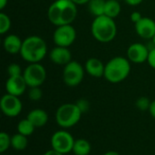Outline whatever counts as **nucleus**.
<instances>
[{
  "mask_svg": "<svg viewBox=\"0 0 155 155\" xmlns=\"http://www.w3.org/2000/svg\"><path fill=\"white\" fill-rule=\"evenodd\" d=\"M76 15L77 7L72 0H56L47 11L49 21L56 26L71 25Z\"/></svg>",
  "mask_w": 155,
  "mask_h": 155,
  "instance_id": "obj_1",
  "label": "nucleus"
},
{
  "mask_svg": "<svg viewBox=\"0 0 155 155\" xmlns=\"http://www.w3.org/2000/svg\"><path fill=\"white\" fill-rule=\"evenodd\" d=\"M47 46L43 38L36 35L28 36L23 41L20 54L22 58L30 63H39L45 56Z\"/></svg>",
  "mask_w": 155,
  "mask_h": 155,
  "instance_id": "obj_2",
  "label": "nucleus"
},
{
  "mask_svg": "<svg viewBox=\"0 0 155 155\" xmlns=\"http://www.w3.org/2000/svg\"><path fill=\"white\" fill-rule=\"evenodd\" d=\"M93 36L101 43H109L114 39L117 34V26L114 20L105 15L94 19L91 26Z\"/></svg>",
  "mask_w": 155,
  "mask_h": 155,
  "instance_id": "obj_3",
  "label": "nucleus"
},
{
  "mask_svg": "<svg viewBox=\"0 0 155 155\" xmlns=\"http://www.w3.org/2000/svg\"><path fill=\"white\" fill-rule=\"evenodd\" d=\"M131 72V65L129 59L122 56H116L112 58L104 68L105 79L113 84L123 82L127 78Z\"/></svg>",
  "mask_w": 155,
  "mask_h": 155,
  "instance_id": "obj_4",
  "label": "nucleus"
},
{
  "mask_svg": "<svg viewBox=\"0 0 155 155\" xmlns=\"http://www.w3.org/2000/svg\"><path fill=\"white\" fill-rule=\"evenodd\" d=\"M82 112L76 104H62L55 113V120L59 126L70 128L75 125L81 119Z\"/></svg>",
  "mask_w": 155,
  "mask_h": 155,
  "instance_id": "obj_5",
  "label": "nucleus"
},
{
  "mask_svg": "<svg viewBox=\"0 0 155 155\" xmlns=\"http://www.w3.org/2000/svg\"><path fill=\"white\" fill-rule=\"evenodd\" d=\"M23 76L29 87H38L44 84L46 78V71L39 63L30 64L24 71Z\"/></svg>",
  "mask_w": 155,
  "mask_h": 155,
  "instance_id": "obj_6",
  "label": "nucleus"
},
{
  "mask_svg": "<svg viewBox=\"0 0 155 155\" xmlns=\"http://www.w3.org/2000/svg\"><path fill=\"white\" fill-rule=\"evenodd\" d=\"M84 70L83 66L76 61H71L64 65L63 72V80L64 84L70 87H74L80 84L84 79Z\"/></svg>",
  "mask_w": 155,
  "mask_h": 155,
  "instance_id": "obj_7",
  "label": "nucleus"
},
{
  "mask_svg": "<svg viewBox=\"0 0 155 155\" xmlns=\"http://www.w3.org/2000/svg\"><path fill=\"white\" fill-rule=\"evenodd\" d=\"M74 144V139L66 131H57L51 138L52 149L59 152L62 154L69 153L73 152V147Z\"/></svg>",
  "mask_w": 155,
  "mask_h": 155,
  "instance_id": "obj_8",
  "label": "nucleus"
},
{
  "mask_svg": "<svg viewBox=\"0 0 155 155\" xmlns=\"http://www.w3.org/2000/svg\"><path fill=\"white\" fill-rule=\"evenodd\" d=\"M76 38V32L72 25H64L57 26L54 33V43L56 46L68 47Z\"/></svg>",
  "mask_w": 155,
  "mask_h": 155,
  "instance_id": "obj_9",
  "label": "nucleus"
},
{
  "mask_svg": "<svg viewBox=\"0 0 155 155\" xmlns=\"http://www.w3.org/2000/svg\"><path fill=\"white\" fill-rule=\"evenodd\" d=\"M0 107L5 115L8 117H15L20 114L23 106L18 96L6 94L1 98Z\"/></svg>",
  "mask_w": 155,
  "mask_h": 155,
  "instance_id": "obj_10",
  "label": "nucleus"
},
{
  "mask_svg": "<svg viewBox=\"0 0 155 155\" xmlns=\"http://www.w3.org/2000/svg\"><path fill=\"white\" fill-rule=\"evenodd\" d=\"M150 50L141 43L131 45L127 50V57L129 61L135 64H142L148 60Z\"/></svg>",
  "mask_w": 155,
  "mask_h": 155,
  "instance_id": "obj_11",
  "label": "nucleus"
},
{
  "mask_svg": "<svg viewBox=\"0 0 155 155\" xmlns=\"http://www.w3.org/2000/svg\"><path fill=\"white\" fill-rule=\"evenodd\" d=\"M26 87H27V84L23 74L15 75V76H9V78L7 79L5 83V90L7 94H10L15 96L22 95L25 93Z\"/></svg>",
  "mask_w": 155,
  "mask_h": 155,
  "instance_id": "obj_12",
  "label": "nucleus"
},
{
  "mask_svg": "<svg viewBox=\"0 0 155 155\" xmlns=\"http://www.w3.org/2000/svg\"><path fill=\"white\" fill-rule=\"evenodd\" d=\"M135 31L143 39H153L155 35L154 20L149 17H143L135 23Z\"/></svg>",
  "mask_w": 155,
  "mask_h": 155,
  "instance_id": "obj_13",
  "label": "nucleus"
},
{
  "mask_svg": "<svg viewBox=\"0 0 155 155\" xmlns=\"http://www.w3.org/2000/svg\"><path fill=\"white\" fill-rule=\"evenodd\" d=\"M50 59L54 64L59 65H66L72 61V54L68 47L56 46L52 49L50 53Z\"/></svg>",
  "mask_w": 155,
  "mask_h": 155,
  "instance_id": "obj_14",
  "label": "nucleus"
},
{
  "mask_svg": "<svg viewBox=\"0 0 155 155\" xmlns=\"http://www.w3.org/2000/svg\"><path fill=\"white\" fill-rule=\"evenodd\" d=\"M104 68L105 65L103 62L98 58H89L85 63V70L86 72L94 77L99 78L104 75Z\"/></svg>",
  "mask_w": 155,
  "mask_h": 155,
  "instance_id": "obj_15",
  "label": "nucleus"
},
{
  "mask_svg": "<svg viewBox=\"0 0 155 155\" xmlns=\"http://www.w3.org/2000/svg\"><path fill=\"white\" fill-rule=\"evenodd\" d=\"M23 41H21L20 37L15 35H9L4 39V48L5 50L12 54H20L21 48H22Z\"/></svg>",
  "mask_w": 155,
  "mask_h": 155,
  "instance_id": "obj_16",
  "label": "nucleus"
},
{
  "mask_svg": "<svg viewBox=\"0 0 155 155\" xmlns=\"http://www.w3.org/2000/svg\"><path fill=\"white\" fill-rule=\"evenodd\" d=\"M26 118L34 124V126L35 128L45 126L48 121V115H47L46 112L42 110V109L32 110L28 114Z\"/></svg>",
  "mask_w": 155,
  "mask_h": 155,
  "instance_id": "obj_17",
  "label": "nucleus"
},
{
  "mask_svg": "<svg viewBox=\"0 0 155 155\" xmlns=\"http://www.w3.org/2000/svg\"><path fill=\"white\" fill-rule=\"evenodd\" d=\"M121 12V5L118 0H106L105 7H104V15L111 17L115 18L119 15Z\"/></svg>",
  "mask_w": 155,
  "mask_h": 155,
  "instance_id": "obj_18",
  "label": "nucleus"
},
{
  "mask_svg": "<svg viewBox=\"0 0 155 155\" xmlns=\"http://www.w3.org/2000/svg\"><path fill=\"white\" fill-rule=\"evenodd\" d=\"M91 152V145L85 139H78L74 141L73 153L75 155H88Z\"/></svg>",
  "mask_w": 155,
  "mask_h": 155,
  "instance_id": "obj_19",
  "label": "nucleus"
},
{
  "mask_svg": "<svg viewBox=\"0 0 155 155\" xmlns=\"http://www.w3.org/2000/svg\"><path fill=\"white\" fill-rule=\"evenodd\" d=\"M105 2L106 0H90L88 3L89 12L95 17L104 15Z\"/></svg>",
  "mask_w": 155,
  "mask_h": 155,
  "instance_id": "obj_20",
  "label": "nucleus"
},
{
  "mask_svg": "<svg viewBox=\"0 0 155 155\" xmlns=\"http://www.w3.org/2000/svg\"><path fill=\"white\" fill-rule=\"evenodd\" d=\"M28 145L27 136L16 134L11 137V147L15 151H24Z\"/></svg>",
  "mask_w": 155,
  "mask_h": 155,
  "instance_id": "obj_21",
  "label": "nucleus"
},
{
  "mask_svg": "<svg viewBox=\"0 0 155 155\" xmlns=\"http://www.w3.org/2000/svg\"><path fill=\"white\" fill-rule=\"evenodd\" d=\"M35 128V127L34 126V124L27 118L21 120L17 124L18 134H21L25 136H30L34 133Z\"/></svg>",
  "mask_w": 155,
  "mask_h": 155,
  "instance_id": "obj_22",
  "label": "nucleus"
},
{
  "mask_svg": "<svg viewBox=\"0 0 155 155\" xmlns=\"http://www.w3.org/2000/svg\"><path fill=\"white\" fill-rule=\"evenodd\" d=\"M11 26V21L7 15L1 12L0 13V34L4 35L5 34Z\"/></svg>",
  "mask_w": 155,
  "mask_h": 155,
  "instance_id": "obj_23",
  "label": "nucleus"
},
{
  "mask_svg": "<svg viewBox=\"0 0 155 155\" xmlns=\"http://www.w3.org/2000/svg\"><path fill=\"white\" fill-rule=\"evenodd\" d=\"M11 146V137L8 134L2 132L0 134V153H4Z\"/></svg>",
  "mask_w": 155,
  "mask_h": 155,
  "instance_id": "obj_24",
  "label": "nucleus"
},
{
  "mask_svg": "<svg viewBox=\"0 0 155 155\" xmlns=\"http://www.w3.org/2000/svg\"><path fill=\"white\" fill-rule=\"evenodd\" d=\"M28 96L32 101H39L43 96V92L39 88V86L38 87H30Z\"/></svg>",
  "mask_w": 155,
  "mask_h": 155,
  "instance_id": "obj_25",
  "label": "nucleus"
},
{
  "mask_svg": "<svg viewBox=\"0 0 155 155\" xmlns=\"http://www.w3.org/2000/svg\"><path fill=\"white\" fill-rule=\"evenodd\" d=\"M151 103L152 102H150V100L147 97H140L136 101V107L141 111H146L149 110Z\"/></svg>",
  "mask_w": 155,
  "mask_h": 155,
  "instance_id": "obj_26",
  "label": "nucleus"
},
{
  "mask_svg": "<svg viewBox=\"0 0 155 155\" xmlns=\"http://www.w3.org/2000/svg\"><path fill=\"white\" fill-rule=\"evenodd\" d=\"M7 73L9 76H15L22 74V69L19 64H11L7 68Z\"/></svg>",
  "mask_w": 155,
  "mask_h": 155,
  "instance_id": "obj_27",
  "label": "nucleus"
},
{
  "mask_svg": "<svg viewBox=\"0 0 155 155\" xmlns=\"http://www.w3.org/2000/svg\"><path fill=\"white\" fill-rule=\"evenodd\" d=\"M76 105L78 106V108L80 109V111L82 112V114L86 113L89 110V107H90L88 101L87 100H84V99H81V100L77 101Z\"/></svg>",
  "mask_w": 155,
  "mask_h": 155,
  "instance_id": "obj_28",
  "label": "nucleus"
},
{
  "mask_svg": "<svg viewBox=\"0 0 155 155\" xmlns=\"http://www.w3.org/2000/svg\"><path fill=\"white\" fill-rule=\"evenodd\" d=\"M148 64H150L151 67L155 69V47L150 50L149 53V56H148V60H147Z\"/></svg>",
  "mask_w": 155,
  "mask_h": 155,
  "instance_id": "obj_29",
  "label": "nucleus"
},
{
  "mask_svg": "<svg viewBox=\"0 0 155 155\" xmlns=\"http://www.w3.org/2000/svg\"><path fill=\"white\" fill-rule=\"evenodd\" d=\"M142 18H143V17H142V15H141L140 12L135 11V12H133V13H132V15H131V20H132L134 24H135V23H137L138 21H140Z\"/></svg>",
  "mask_w": 155,
  "mask_h": 155,
  "instance_id": "obj_30",
  "label": "nucleus"
},
{
  "mask_svg": "<svg viewBox=\"0 0 155 155\" xmlns=\"http://www.w3.org/2000/svg\"><path fill=\"white\" fill-rule=\"evenodd\" d=\"M149 112L151 114V115L155 119V100L151 103L150 108H149Z\"/></svg>",
  "mask_w": 155,
  "mask_h": 155,
  "instance_id": "obj_31",
  "label": "nucleus"
},
{
  "mask_svg": "<svg viewBox=\"0 0 155 155\" xmlns=\"http://www.w3.org/2000/svg\"><path fill=\"white\" fill-rule=\"evenodd\" d=\"M125 2L130 5H137L143 2V0H125Z\"/></svg>",
  "mask_w": 155,
  "mask_h": 155,
  "instance_id": "obj_32",
  "label": "nucleus"
},
{
  "mask_svg": "<svg viewBox=\"0 0 155 155\" xmlns=\"http://www.w3.org/2000/svg\"><path fill=\"white\" fill-rule=\"evenodd\" d=\"M44 155H64V154L60 153L59 152H57V151H55V150H54V149H51V150L47 151V152H46V153H45Z\"/></svg>",
  "mask_w": 155,
  "mask_h": 155,
  "instance_id": "obj_33",
  "label": "nucleus"
},
{
  "mask_svg": "<svg viewBox=\"0 0 155 155\" xmlns=\"http://www.w3.org/2000/svg\"><path fill=\"white\" fill-rule=\"evenodd\" d=\"M75 5H84V4H88L90 2V0H72Z\"/></svg>",
  "mask_w": 155,
  "mask_h": 155,
  "instance_id": "obj_34",
  "label": "nucleus"
},
{
  "mask_svg": "<svg viewBox=\"0 0 155 155\" xmlns=\"http://www.w3.org/2000/svg\"><path fill=\"white\" fill-rule=\"evenodd\" d=\"M7 5V0H0V9H4Z\"/></svg>",
  "mask_w": 155,
  "mask_h": 155,
  "instance_id": "obj_35",
  "label": "nucleus"
},
{
  "mask_svg": "<svg viewBox=\"0 0 155 155\" xmlns=\"http://www.w3.org/2000/svg\"><path fill=\"white\" fill-rule=\"evenodd\" d=\"M104 155H121V154H120V153H116V152H114V151H110V152L105 153Z\"/></svg>",
  "mask_w": 155,
  "mask_h": 155,
  "instance_id": "obj_36",
  "label": "nucleus"
},
{
  "mask_svg": "<svg viewBox=\"0 0 155 155\" xmlns=\"http://www.w3.org/2000/svg\"><path fill=\"white\" fill-rule=\"evenodd\" d=\"M153 45H154L155 47V35L153 36Z\"/></svg>",
  "mask_w": 155,
  "mask_h": 155,
  "instance_id": "obj_37",
  "label": "nucleus"
},
{
  "mask_svg": "<svg viewBox=\"0 0 155 155\" xmlns=\"http://www.w3.org/2000/svg\"><path fill=\"white\" fill-rule=\"evenodd\" d=\"M2 155H5V154H3V153H2Z\"/></svg>",
  "mask_w": 155,
  "mask_h": 155,
  "instance_id": "obj_38",
  "label": "nucleus"
}]
</instances>
